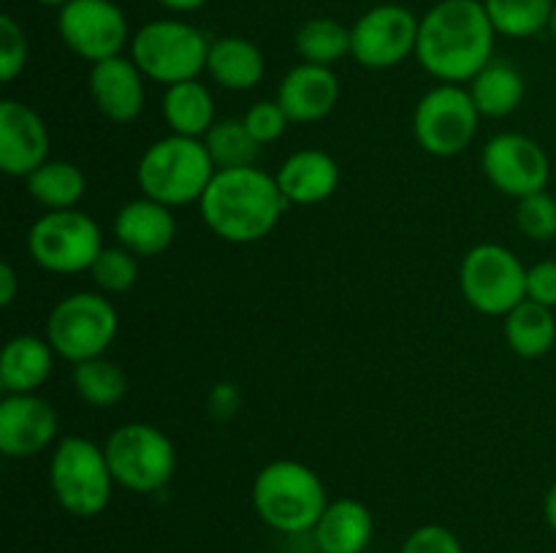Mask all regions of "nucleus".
<instances>
[{"label":"nucleus","mask_w":556,"mask_h":553,"mask_svg":"<svg viewBox=\"0 0 556 553\" xmlns=\"http://www.w3.org/2000/svg\"><path fill=\"white\" fill-rule=\"evenodd\" d=\"M49 130L36 108L5 98L0 103V168L9 177H30L47 163Z\"/></svg>","instance_id":"obj_16"},{"label":"nucleus","mask_w":556,"mask_h":553,"mask_svg":"<svg viewBox=\"0 0 556 553\" xmlns=\"http://www.w3.org/2000/svg\"><path fill=\"white\" fill-rule=\"evenodd\" d=\"M114 483L134 493H155L177 470L174 442L152 423H125L103 442Z\"/></svg>","instance_id":"obj_7"},{"label":"nucleus","mask_w":556,"mask_h":553,"mask_svg":"<svg viewBox=\"0 0 556 553\" xmlns=\"http://www.w3.org/2000/svg\"><path fill=\"white\" fill-rule=\"evenodd\" d=\"M470 95L483 117H508L525 101V76L505 60H492L470 81Z\"/></svg>","instance_id":"obj_25"},{"label":"nucleus","mask_w":556,"mask_h":553,"mask_svg":"<svg viewBox=\"0 0 556 553\" xmlns=\"http://www.w3.org/2000/svg\"><path fill=\"white\" fill-rule=\"evenodd\" d=\"M41 5H58V9H63L65 3H71V0H38Z\"/></svg>","instance_id":"obj_41"},{"label":"nucleus","mask_w":556,"mask_h":553,"mask_svg":"<svg viewBox=\"0 0 556 553\" xmlns=\"http://www.w3.org/2000/svg\"><path fill=\"white\" fill-rule=\"evenodd\" d=\"M215 173L217 168L204 139L172 133L147 146L136 168V182L144 198L174 209L201 201Z\"/></svg>","instance_id":"obj_3"},{"label":"nucleus","mask_w":556,"mask_h":553,"mask_svg":"<svg viewBox=\"0 0 556 553\" xmlns=\"http://www.w3.org/2000/svg\"><path fill=\"white\" fill-rule=\"evenodd\" d=\"M548 33H552V38H554V41H556V5H554L552 22H548Z\"/></svg>","instance_id":"obj_42"},{"label":"nucleus","mask_w":556,"mask_h":553,"mask_svg":"<svg viewBox=\"0 0 556 553\" xmlns=\"http://www.w3.org/2000/svg\"><path fill=\"white\" fill-rule=\"evenodd\" d=\"M163 119L172 128V133L190 136V139H204L212 130L215 119V101L212 92L199 79L179 81L166 87L163 95Z\"/></svg>","instance_id":"obj_24"},{"label":"nucleus","mask_w":556,"mask_h":553,"mask_svg":"<svg viewBox=\"0 0 556 553\" xmlns=\"http://www.w3.org/2000/svg\"><path fill=\"white\" fill-rule=\"evenodd\" d=\"M58 437V412L36 394H9L0 401V450L9 459H33Z\"/></svg>","instance_id":"obj_15"},{"label":"nucleus","mask_w":556,"mask_h":553,"mask_svg":"<svg viewBox=\"0 0 556 553\" xmlns=\"http://www.w3.org/2000/svg\"><path fill=\"white\" fill-rule=\"evenodd\" d=\"M16 291H20V280H16V271L11 263L0 266V304L3 307H11L16 298Z\"/></svg>","instance_id":"obj_38"},{"label":"nucleus","mask_w":556,"mask_h":553,"mask_svg":"<svg viewBox=\"0 0 556 553\" xmlns=\"http://www.w3.org/2000/svg\"><path fill=\"white\" fill-rule=\"evenodd\" d=\"M49 483L65 513L92 518L106 510L114 477L103 448L85 437H65L49 461Z\"/></svg>","instance_id":"obj_6"},{"label":"nucleus","mask_w":556,"mask_h":553,"mask_svg":"<svg viewBox=\"0 0 556 553\" xmlns=\"http://www.w3.org/2000/svg\"><path fill=\"white\" fill-rule=\"evenodd\" d=\"M296 52L302 63L331 68L345 54H351V30L329 16H315L304 22L296 33Z\"/></svg>","instance_id":"obj_28"},{"label":"nucleus","mask_w":556,"mask_h":553,"mask_svg":"<svg viewBox=\"0 0 556 553\" xmlns=\"http://www.w3.org/2000/svg\"><path fill=\"white\" fill-rule=\"evenodd\" d=\"M210 47L199 27L179 20H155L134 33L130 60L147 79L172 87L199 79L201 70H206Z\"/></svg>","instance_id":"obj_5"},{"label":"nucleus","mask_w":556,"mask_h":553,"mask_svg":"<svg viewBox=\"0 0 556 553\" xmlns=\"http://www.w3.org/2000/svg\"><path fill=\"white\" fill-rule=\"evenodd\" d=\"M505 339L521 358L546 356L556 342L554 309L525 298L519 307L505 314Z\"/></svg>","instance_id":"obj_26"},{"label":"nucleus","mask_w":556,"mask_h":553,"mask_svg":"<svg viewBox=\"0 0 556 553\" xmlns=\"http://www.w3.org/2000/svg\"><path fill=\"white\" fill-rule=\"evenodd\" d=\"M459 285L472 309L505 318L527 298V269L508 247L478 244L462 260Z\"/></svg>","instance_id":"obj_10"},{"label":"nucleus","mask_w":556,"mask_h":553,"mask_svg":"<svg viewBox=\"0 0 556 553\" xmlns=\"http://www.w3.org/2000/svg\"><path fill=\"white\" fill-rule=\"evenodd\" d=\"M74 388L81 401L103 410V407H114L117 401H123L125 390H128V377H125L119 363L98 356V358H90V361L76 363Z\"/></svg>","instance_id":"obj_30"},{"label":"nucleus","mask_w":556,"mask_h":553,"mask_svg":"<svg viewBox=\"0 0 556 553\" xmlns=\"http://www.w3.org/2000/svg\"><path fill=\"white\" fill-rule=\"evenodd\" d=\"M92 282L106 293H125L136 285L139 280V263L130 249L119 247H103L96 263L90 266Z\"/></svg>","instance_id":"obj_32"},{"label":"nucleus","mask_w":556,"mask_h":553,"mask_svg":"<svg viewBox=\"0 0 556 553\" xmlns=\"http://www.w3.org/2000/svg\"><path fill=\"white\" fill-rule=\"evenodd\" d=\"M177 233L172 206H163L152 198L128 201L114 217V236L136 258H155L166 253Z\"/></svg>","instance_id":"obj_19"},{"label":"nucleus","mask_w":556,"mask_h":553,"mask_svg":"<svg viewBox=\"0 0 556 553\" xmlns=\"http://www.w3.org/2000/svg\"><path fill=\"white\" fill-rule=\"evenodd\" d=\"M30 258L52 274H79L90 271L103 249L101 228L87 211H47L33 222L27 233Z\"/></svg>","instance_id":"obj_9"},{"label":"nucleus","mask_w":556,"mask_h":553,"mask_svg":"<svg viewBox=\"0 0 556 553\" xmlns=\"http://www.w3.org/2000/svg\"><path fill=\"white\" fill-rule=\"evenodd\" d=\"M199 206L206 228L217 239L253 244L275 231L288 201L271 173L248 166L217 171Z\"/></svg>","instance_id":"obj_2"},{"label":"nucleus","mask_w":556,"mask_h":553,"mask_svg":"<svg viewBox=\"0 0 556 553\" xmlns=\"http://www.w3.org/2000/svg\"><path fill=\"white\" fill-rule=\"evenodd\" d=\"M516 226L521 228L527 239L532 242H552L556 236V198L543 193H532L527 198H519L516 209Z\"/></svg>","instance_id":"obj_33"},{"label":"nucleus","mask_w":556,"mask_h":553,"mask_svg":"<svg viewBox=\"0 0 556 553\" xmlns=\"http://www.w3.org/2000/svg\"><path fill=\"white\" fill-rule=\"evenodd\" d=\"M54 347L36 334H20L0 352V385L5 394H36L54 366Z\"/></svg>","instance_id":"obj_21"},{"label":"nucleus","mask_w":556,"mask_h":553,"mask_svg":"<svg viewBox=\"0 0 556 553\" xmlns=\"http://www.w3.org/2000/svg\"><path fill=\"white\" fill-rule=\"evenodd\" d=\"M87 190V179L76 163L47 160L27 177V193L49 211L76 209Z\"/></svg>","instance_id":"obj_27"},{"label":"nucleus","mask_w":556,"mask_h":553,"mask_svg":"<svg viewBox=\"0 0 556 553\" xmlns=\"http://www.w3.org/2000/svg\"><path fill=\"white\" fill-rule=\"evenodd\" d=\"M527 298L548 309L556 307V260H541L527 269Z\"/></svg>","instance_id":"obj_37"},{"label":"nucleus","mask_w":556,"mask_h":553,"mask_svg":"<svg viewBox=\"0 0 556 553\" xmlns=\"http://www.w3.org/2000/svg\"><path fill=\"white\" fill-rule=\"evenodd\" d=\"M277 188L288 204L313 206L334 195L340 184V168L334 157L320 150H299L275 173Z\"/></svg>","instance_id":"obj_20"},{"label":"nucleus","mask_w":556,"mask_h":553,"mask_svg":"<svg viewBox=\"0 0 556 553\" xmlns=\"http://www.w3.org/2000/svg\"><path fill=\"white\" fill-rule=\"evenodd\" d=\"M204 144L217 171L255 166L261 155V144L250 136L242 119H217L210 133L204 136Z\"/></svg>","instance_id":"obj_31"},{"label":"nucleus","mask_w":556,"mask_h":553,"mask_svg":"<svg viewBox=\"0 0 556 553\" xmlns=\"http://www.w3.org/2000/svg\"><path fill=\"white\" fill-rule=\"evenodd\" d=\"M320 553H364L372 540V513L358 499L329 502L313 529Z\"/></svg>","instance_id":"obj_22"},{"label":"nucleus","mask_w":556,"mask_h":553,"mask_svg":"<svg viewBox=\"0 0 556 553\" xmlns=\"http://www.w3.org/2000/svg\"><path fill=\"white\" fill-rule=\"evenodd\" d=\"M340 101V81L326 65L299 63L277 87V103L291 123H318L329 117Z\"/></svg>","instance_id":"obj_18"},{"label":"nucleus","mask_w":556,"mask_h":553,"mask_svg":"<svg viewBox=\"0 0 556 553\" xmlns=\"http://www.w3.org/2000/svg\"><path fill=\"white\" fill-rule=\"evenodd\" d=\"M90 95L106 119L119 125L134 123L144 112V74L123 54L92 63Z\"/></svg>","instance_id":"obj_17"},{"label":"nucleus","mask_w":556,"mask_h":553,"mask_svg":"<svg viewBox=\"0 0 556 553\" xmlns=\"http://www.w3.org/2000/svg\"><path fill=\"white\" fill-rule=\"evenodd\" d=\"M27 63V36L11 14L0 16V79L9 85Z\"/></svg>","instance_id":"obj_34"},{"label":"nucleus","mask_w":556,"mask_h":553,"mask_svg":"<svg viewBox=\"0 0 556 553\" xmlns=\"http://www.w3.org/2000/svg\"><path fill=\"white\" fill-rule=\"evenodd\" d=\"M483 173L505 195L527 198L543 193L552 177L546 150L525 133H500L483 146Z\"/></svg>","instance_id":"obj_14"},{"label":"nucleus","mask_w":556,"mask_h":553,"mask_svg":"<svg viewBox=\"0 0 556 553\" xmlns=\"http://www.w3.org/2000/svg\"><path fill=\"white\" fill-rule=\"evenodd\" d=\"M481 112L470 90L459 85H440L418 101L413 130L424 152L434 157L462 155L472 144Z\"/></svg>","instance_id":"obj_11"},{"label":"nucleus","mask_w":556,"mask_h":553,"mask_svg":"<svg viewBox=\"0 0 556 553\" xmlns=\"http://www.w3.org/2000/svg\"><path fill=\"white\" fill-rule=\"evenodd\" d=\"M119 329L117 309L101 293H71L54 304L47 320V339L71 363L103 356Z\"/></svg>","instance_id":"obj_8"},{"label":"nucleus","mask_w":556,"mask_h":553,"mask_svg":"<svg viewBox=\"0 0 556 553\" xmlns=\"http://www.w3.org/2000/svg\"><path fill=\"white\" fill-rule=\"evenodd\" d=\"M418 25L405 5H375L351 27V54L358 65L372 70L394 68L416 54Z\"/></svg>","instance_id":"obj_12"},{"label":"nucleus","mask_w":556,"mask_h":553,"mask_svg":"<svg viewBox=\"0 0 556 553\" xmlns=\"http://www.w3.org/2000/svg\"><path fill=\"white\" fill-rule=\"evenodd\" d=\"M543 515H546V524L552 526V531H556V483L548 488L546 499H543Z\"/></svg>","instance_id":"obj_40"},{"label":"nucleus","mask_w":556,"mask_h":553,"mask_svg":"<svg viewBox=\"0 0 556 553\" xmlns=\"http://www.w3.org/2000/svg\"><path fill=\"white\" fill-rule=\"evenodd\" d=\"M206 74L223 87V90L244 92L253 90L266 74L264 52L250 38L226 36L212 41L210 57H206Z\"/></svg>","instance_id":"obj_23"},{"label":"nucleus","mask_w":556,"mask_h":553,"mask_svg":"<svg viewBox=\"0 0 556 553\" xmlns=\"http://www.w3.org/2000/svg\"><path fill=\"white\" fill-rule=\"evenodd\" d=\"M494 30L508 38H532L548 30L554 0H483Z\"/></svg>","instance_id":"obj_29"},{"label":"nucleus","mask_w":556,"mask_h":553,"mask_svg":"<svg viewBox=\"0 0 556 553\" xmlns=\"http://www.w3.org/2000/svg\"><path fill=\"white\" fill-rule=\"evenodd\" d=\"M494 36L481 0H440L418 25L416 57L443 85L472 81L492 63Z\"/></svg>","instance_id":"obj_1"},{"label":"nucleus","mask_w":556,"mask_h":553,"mask_svg":"<svg viewBox=\"0 0 556 553\" xmlns=\"http://www.w3.org/2000/svg\"><path fill=\"white\" fill-rule=\"evenodd\" d=\"M157 3H161L163 9L179 11V14H185V11H199L201 5L206 3V0H157Z\"/></svg>","instance_id":"obj_39"},{"label":"nucleus","mask_w":556,"mask_h":553,"mask_svg":"<svg viewBox=\"0 0 556 553\" xmlns=\"http://www.w3.org/2000/svg\"><path fill=\"white\" fill-rule=\"evenodd\" d=\"M244 128L250 130V136H253L255 141H258L261 146L264 144H271V141L280 139L282 133H286L288 128V114L282 112V106L277 101H261V103H253V106L248 108V114L242 117Z\"/></svg>","instance_id":"obj_35"},{"label":"nucleus","mask_w":556,"mask_h":553,"mask_svg":"<svg viewBox=\"0 0 556 553\" xmlns=\"http://www.w3.org/2000/svg\"><path fill=\"white\" fill-rule=\"evenodd\" d=\"M58 33L81 60L117 57L128 43V20L112 0H71L58 14Z\"/></svg>","instance_id":"obj_13"},{"label":"nucleus","mask_w":556,"mask_h":553,"mask_svg":"<svg viewBox=\"0 0 556 553\" xmlns=\"http://www.w3.org/2000/svg\"><path fill=\"white\" fill-rule=\"evenodd\" d=\"M400 553H465L462 551L459 537L451 529L440 524H427L418 526L416 531L407 535V540L402 542Z\"/></svg>","instance_id":"obj_36"},{"label":"nucleus","mask_w":556,"mask_h":553,"mask_svg":"<svg viewBox=\"0 0 556 553\" xmlns=\"http://www.w3.org/2000/svg\"><path fill=\"white\" fill-rule=\"evenodd\" d=\"M253 507L266 526L282 535H304L320 520L326 488L320 477L302 461L280 459L255 475Z\"/></svg>","instance_id":"obj_4"}]
</instances>
